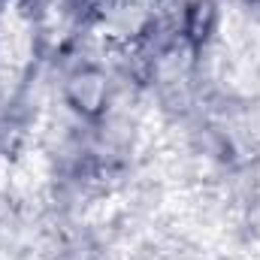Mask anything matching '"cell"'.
Returning a JSON list of instances; mask_svg holds the SVG:
<instances>
[{"mask_svg":"<svg viewBox=\"0 0 260 260\" xmlns=\"http://www.w3.org/2000/svg\"><path fill=\"white\" fill-rule=\"evenodd\" d=\"M112 94H115V82L103 64H97L91 58H76L64 67L61 97L79 121H85V124L106 121Z\"/></svg>","mask_w":260,"mask_h":260,"instance_id":"obj_1","label":"cell"},{"mask_svg":"<svg viewBox=\"0 0 260 260\" xmlns=\"http://www.w3.org/2000/svg\"><path fill=\"white\" fill-rule=\"evenodd\" d=\"M218 0H182L179 3V37L197 58L218 34Z\"/></svg>","mask_w":260,"mask_h":260,"instance_id":"obj_2","label":"cell"}]
</instances>
